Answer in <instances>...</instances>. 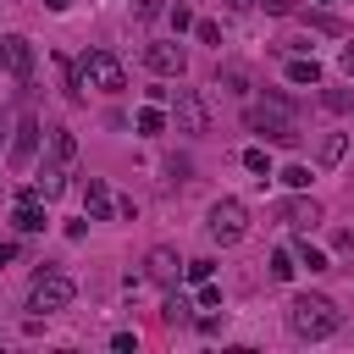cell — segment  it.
I'll list each match as a JSON object with an SVG mask.
<instances>
[{
    "instance_id": "1",
    "label": "cell",
    "mask_w": 354,
    "mask_h": 354,
    "mask_svg": "<svg viewBox=\"0 0 354 354\" xmlns=\"http://www.w3.org/2000/svg\"><path fill=\"white\" fill-rule=\"evenodd\" d=\"M243 127H249V133H260L266 144H293V138H299L293 105H288L282 94H266L260 105H249V111H243Z\"/></svg>"
},
{
    "instance_id": "2",
    "label": "cell",
    "mask_w": 354,
    "mask_h": 354,
    "mask_svg": "<svg viewBox=\"0 0 354 354\" xmlns=\"http://www.w3.org/2000/svg\"><path fill=\"white\" fill-rule=\"evenodd\" d=\"M288 326H293V337H332L337 326H343V315H337V304L332 299H321V293H299L293 304H288Z\"/></svg>"
},
{
    "instance_id": "3",
    "label": "cell",
    "mask_w": 354,
    "mask_h": 354,
    "mask_svg": "<svg viewBox=\"0 0 354 354\" xmlns=\"http://www.w3.org/2000/svg\"><path fill=\"white\" fill-rule=\"evenodd\" d=\"M77 83H83V88H100V94H122V88H127V66H122L111 50H88L83 66H77Z\"/></svg>"
},
{
    "instance_id": "4",
    "label": "cell",
    "mask_w": 354,
    "mask_h": 354,
    "mask_svg": "<svg viewBox=\"0 0 354 354\" xmlns=\"http://www.w3.org/2000/svg\"><path fill=\"white\" fill-rule=\"evenodd\" d=\"M72 299H77V282H72V277H61V271H39V277H33V288H28V310H39V315L66 310Z\"/></svg>"
},
{
    "instance_id": "5",
    "label": "cell",
    "mask_w": 354,
    "mask_h": 354,
    "mask_svg": "<svg viewBox=\"0 0 354 354\" xmlns=\"http://www.w3.org/2000/svg\"><path fill=\"white\" fill-rule=\"evenodd\" d=\"M243 232H249L243 199H216V205H210V238H216L221 249H232V243H243Z\"/></svg>"
},
{
    "instance_id": "6",
    "label": "cell",
    "mask_w": 354,
    "mask_h": 354,
    "mask_svg": "<svg viewBox=\"0 0 354 354\" xmlns=\"http://www.w3.org/2000/svg\"><path fill=\"white\" fill-rule=\"evenodd\" d=\"M171 122H177V133H188V138L210 133V111H205L199 88H171Z\"/></svg>"
},
{
    "instance_id": "7",
    "label": "cell",
    "mask_w": 354,
    "mask_h": 354,
    "mask_svg": "<svg viewBox=\"0 0 354 354\" xmlns=\"http://www.w3.org/2000/svg\"><path fill=\"white\" fill-rule=\"evenodd\" d=\"M144 66H149V72H160V77H183L188 55H183V44H171V39H155V44H144Z\"/></svg>"
},
{
    "instance_id": "8",
    "label": "cell",
    "mask_w": 354,
    "mask_h": 354,
    "mask_svg": "<svg viewBox=\"0 0 354 354\" xmlns=\"http://www.w3.org/2000/svg\"><path fill=\"white\" fill-rule=\"evenodd\" d=\"M0 66H6L11 77H33V44H28L22 33H6V39H0Z\"/></svg>"
},
{
    "instance_id": "9",
    "label": "cell",
    "mask_w": 354,
    "mask_h": 354,
    "mask_svg": "<svg viewBox=\"0 0 354 354\" xmlns=\"http://www.w3.org/2000/svg\"><path fill=\"white\" fill-rule=\"evenodd\" d=\"M39 133H44V127H39L33 116L17 122V138H11V171H28V160L39 155Z\"/></svg>"
},
{
    "instance_id": "10",
    "label": "cell",
    "mask_w": 354,
    "mask_h": 354,
    "mask_svg": "<svg viewBox=\"0 0 354 354\" xmlns=\"http://www.w3.org/2000/svg\"><path fill=\"white\" fill-rule=\"evenodd\" d=\"M144 277H149L155 288H177V277H183V260H177L171 249H149V254H144Z\"/></svg>"
},
{
    "instance_id": "11",
    "label": "cell",
    "mask_w": 354,
    "mask_h": 354,
    "mask_svg": "<svg viewBox=\"0 0 354 354\" xmlns=\"http://www.w3.org/2000/svg\"><path fill=\"white\" fill-rule=\"evenodd\" d=\"M277 216H282L288 227H299V232H310V227L321 221V205H315V199H282V205H277Z\"/></svg>"
},
{
    "instance_id": "12",
    "label": "cell",
    "mask_w": 354,
    "mask_h": 354,
    "mask_svg": "<svg viewBox=\"0 0 354 354\" xmlns=\"http://www.w3.org/2000/svg\"><path fill=\"white\" fill-rule=\"evenodd\" d=\"M83 205H88V221H111V188H105L100 177H88V188H83Z\"/></svg>"
},
{
    "instance_id": "13",
    "label": "cell",
    "mask_w": 354,
    "mask_h": 354,
    "mask_svg": "<svg viewBox=\"0 0 354 354\" xmlns=\"http://www.w3.org/2000/svg\"><path fill=\"white\" fill-rule=\"evenodd\" d=\"M11 227H17V232H44V210H39V199H17Z\"/></svg>"
},
{
    "instance_id": "14",
    "label": "cell",
    "mask_w": 354,
    "mask_h": 354,
    "mask_svg": "<svg viewBox=\"0 0 354 354\" xmlns=\"http://www.w3.org/2000/svg\"><path fill=\"white\" fill-rule=\"evenodd\" d=\"M288 83H299V88H304V83H310V88H315V83H321V66H315V61H304V55H299V61H288Z\"/></svg>"
},
{
    "instance_id": "15",
    "label": "cell",
    "mask_w": 354,
    "mask_h": 354,
    "mask_svg": "<svg viewBox=\"0 0 354 354\" xmlns=\"http://www.w3.org/2000/svg\"><path fill=\"white\" fill-rule=\"evenodd\" d=\"M216 77L227 83V94H249V66H238V61H227V66H221Z\"/></svg>"
},
{
    "instance_id": "16",
    "label": "cell",
    "mask_w": 354,
    "mask_h": 354,
    "mask_svg": "<svg viewBox=\"0 0 354 354\" xmlns=\"http://www.w3.org/2000/svg\"><path fill=\"white\" fill-rule=\"evenodd\" d=\"M138 133H144V138L166 133V111H160V105H144V111H138Z\"/></svg>"
},
{
    "instance_id": "17",
    "label": "cell",
    "mask_w": 354,
    "mask_h": 354,
    "mask_svg": "<svg viewBox=\"0 0 354 354\" xmlns=\"http://www.w3.org/2000/svg\"><path fill=\"white\" fill-rule=\"evenodd\" d=\"M293 260H299V266H304V271H332V266H326V254H321V249H315V243H310V238H304V243H299V249H293Z\"/></svg>"
},
{
    "instance_id": "18",
    "label": "cell",
    "mask_w": 354,
    "mask_h": 354,
    "mask_svg": "<svg viewBox=\"0 0 354 354\" xmlns=\"http://www.w3.org/2000/svg\"><path fill=\"white\" fill-rule=\"evenodd\" d=\"M293 271H299V260H293L288 249H277V254H271V282H288Z\"/></svg>"
},
{
    "instance_id": "19",
    "label": "cell",
    "mask_w": 354,
    "mask_h": 354,
    "mask_svg": "<svg viewBox=\"0 0 354 354\" xmlns=\"http://www.w3.org/2000/svg\"><path fill=\"white\" fill-rule=\"evenodd\" d=\"M343 149H348V138H343V133H332V138L321 144V166H337V160H343Z\"/></svg>"
},
{
    "instance_id": "20",
    "label": "cell",
    "mask_w": 354,
    "mask_h": 354,
    "mask_svg": "<svg viewBox=\"0 0 354 354\" xmlns=\"http://www.w3.org/2000/svg\"><path fill=\"white\" fill-rule=\"evenodd\" d=\"M243 166H249L254 177H271V155H266V149H243Z\"/></svg>"
},
{
    "instance_id": "21",
    "label": "cell",
    "mask_w": 354,
    "mask_h": 354,
    "mask_svg": "<svg viewBox=\"0 0 354 354\" xmlns=\"http://www.w3.org/2000/svg\"><path fill=\"white\" fill-rule=\"evenodd\" d=\"M277 177H282L288 188H310V166H299V160H293V166H282Z\"/></svg>"
},
{
    "instance_id": "22",
    "label": "cell",
    "mask_w": 354,
    "mask_h": 354,
    "mask_svg": "<svg viewBox=\"0 0 354 354\" xmlns=\"http://www.w3.org/2000/svg\"><path fill=\"white\" fill-rule=\"evenodd\" d=\"M321 105H326V111H354V94H348V88H326Z\"/></svg>"
},
{
    "instance_id": "23",
    "label": "cell",
    "mask_w": 354,
    "mask_h": 354,
    "mask_svg": "<svg viewBox=\"0 0 354 354\" xmlns=\"http://www.w3.org/2000/svg\"><path fill=\"white\" fill-rule=\"evenodd\" d=\"M210 271H216V266H210V260H188V266H183V277H188V282H205V277H210Z\"/></svg>"
},
{
    "instance_id": "24",
    "label": "cell",
    "mask_w": 354,
    "mask_h": 354,
    "mask_svg": "<svg viewBox=\"0 0 354 354\" xmlns=\"http://www.w3.org/2000/svg\"><path fill=\"white\" fill-rule=\"evenodd\" d=\"M171 28H177V33H183V28H194V11H188V6H183V0H177V6H171Z\"/></svg>"
},
{
    "instance_id": "25",
    "label": "cell",
    "mask_w": 354,
    "mask_h": 354,
    "mask_svg": "<svg viewBox=\"0 0 354 354\" xmlns=\"http://www.w3.org/2000/svg\"><path fill=\"white\" fill-rule=\"evenodd\" d=\"M194 33H199V44H221V28L216 22H194Z\"/></svg>"
},
{
    "instance_id": "26",
    "label": "cell",
    "mask_w": 354,
    "mask_h": 354,
    "mask_svg": "<svg viewBox=\"0 0 354 354\" xmlns=\"http://www.w3.org/2000/svg\"><path fill=\"white\" fill-rule=\"evenodd\" d=\"M254 6H266L271 17H293V6H299V0H254Z\"/></svg>"
},
{
    "instance_id": "27",
    "label": "cell",
    "mask_w": 354,
    "mask_h": 354,
    "mask_svg": "<svg viewBox=\"0 0 354 354\" xmlns=\"http://www.w3.org/2000/svg\"><path fill=\"white\" fill-rule=\"evenodd\" d=\"M199 304H221V288H216V282H210V277H205V282H199Z\"/></svg>"
},
{
    "instance_id": "28",
    "label": "cell",
    "mask_w": 354,
    "mask_h": 354,
    "mask_svg": "<svg viewBox=\"0 0 354 354\" xmlns=\"http://www.w3.org/2000/svg\"><path fill=\"white\" fill-rule=\"evenodd\" d=\"M111 343H116V354H133V348H138V337H133V332H116Z\"/></svg>"
},
{
    "instance_id": "29",
    "label": "cell",
    "mask_w": 354,
    "mask_h": 354,
    "mask_svg": "<svg viewBox=\"0 0 354 354\" xmlns=\"http://www.w3.org/2000/svg\"><path fill=\"white\" fill-rule=\"evenodd\" d=\"M337 66H343V72L354 77V44H343V55H337Z\"/></svg>"
},
{
    "instance_id": "30",
    "label": "cell",
    "mask_w": 354,
    "mask_h": 354,
    "mask_svg": "<svg viewBox=\"0 0 354 354\" xmlns=\"http://www.w3.org/2000/svg\"><path fill=\"white\" fill-rule=\"evenodd\" d=\"M11 133H17V127H11V111H0V144H6Z\"/></svg>"
},
{
    "instance_id": "31",
    "label": "cell",
    "mask_w": 354,
    "mask_h": 354,
    "mask_svg": "<svg viewBox=\"0 0 354 354\" xmlns=\"http://www.w3.org/2000/svg\"><path fill=\"white\" fill-rule=\"evenodd\" d=\"M17 260V243H0V266H11Z\"/></svg>"
},
{
    "instance_id": "32",
    "label": "cell",
    "mask_w": 354,
    "mask_h": 354,
    "mask_svg": "<svg viewBox=\"0 0 354 354\" xmlns=\"http://www.w3.org/2000/svg\"><path fill=\"white\" fill-rule=\"evenodd\" d=\"M160 11V0H138V17H155Z\"/></svg>"
},
{
    "instance_id": "33",
    "label": "cell",
    "mask_w": 354,
    "mask_h": 354,
    "mask_svg": "<svg viewBox=\"0 0 354 354\" xmlns=\"http://www.w3.org/2000/svg\"><path fill=\"white\" fill-rule=\"evenodd\" d=\"M44 6H50V11H66V6H72V0H44Z\"/></svg>"
},
{
    "instance_id": "34",
    "label": "cell",
    "mask_w": 354,
    "mask_h": 354,
    "mask_svg": "<svg viewBox=\"0 0 354 354\" xmlns=\"http://www.w3.org/2000/svg\"><path fill=\"white\" fill-rule=\"evenodd\" d=\"M232 6H254V0H232Z\"/></svg>"
}]
</instances>
